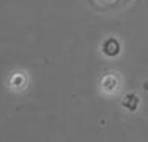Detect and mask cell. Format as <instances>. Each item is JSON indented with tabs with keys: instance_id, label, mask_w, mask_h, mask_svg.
I'll return each mask as SVG.
<instances>
[{
	"instance_id": "2",
	"label": "cell",
	"mask_w": 148,
	"mask_h": 142,
	"mask_svg": "<svg viewBox=\"0 0 148 142\" xmlns=\"http://www.w3.org/2000/svg\"><path fill=\"white\" fill-rule=\"evenodd\" d=\"M126 0H90V3L99 10L109 11L124 5Z\"/></svg>"
},
{
	"instance_id": "1",
	"label": "cell",
	"mask_w": 148,
	"mask_h": 142,
	"mask_svg": "<svg viewBox=\"0 0 148 142\" xmlns=\"http://www.w3.org/2000/svg\"><path fill=\"white\" fill-rule=\"evenodd\" d=\"M29 74L23 69H14L9 71L6 76V87L10 92L20 93L27 88L29 84Z\"/></svg>"
},
{
	"instance_id": "3",
	"label": "cell",
	"mask_w": 148,
	"mask_h": 142,
	"mask_svg": "<svg viewBox=\"0 0 148 142\" xmlns=\"http://www.w3.org/2000/svg\"><path fill=\"white\" fill-rule=\"evenodd\" d=\"M120 43L114 38H109L103 45V52L107 56H116L120 52Z\"/></svg>"
}]
</instances>
